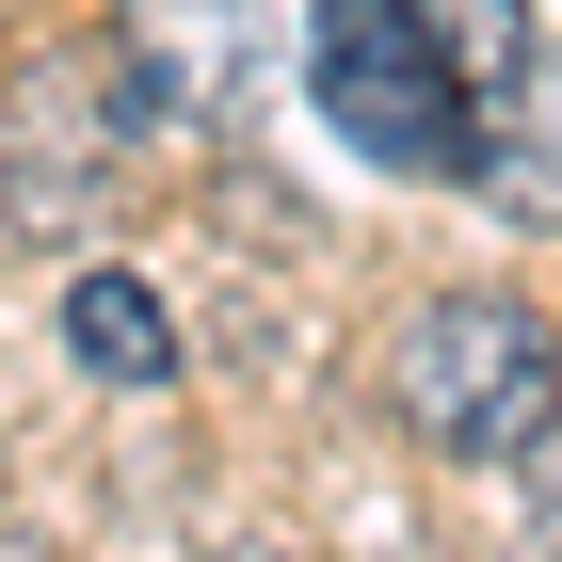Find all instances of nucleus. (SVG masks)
Segmentation results:
<instances>
[{
	"label": "nucleus",
	"instance_id": "f257e3e1",
	"mask_svg": "<svg viewBox=\"0 0 562 562\" xmlns=\"http://www.w3.org/2000/svg\"><path fill=\"white\" fill-rule=\"evenodd\" d=\"M386 418L450 467H515L562 418V338L530 290H434L386 322Z\"/></svg>",
	"mask_w": 562,
	"mask_h": 562
},
{
	"label": "nucleus",
	"instance_id": "423d86ee",
	"mask_svg": "<svg viewBox=\"0 0 562 562\" xmlns=\"http://www.w3.org/2000/svg\"><path fill=\"white\" fill-rule=\"evenodd\" d=\"M65 353L97 386H177V322L145 273H65Z\"/></svg>",
	"mask_w": 562,
	"mask_h": 562
},
{
	"label": "nucleus",
	"instance_id": "7ed1b4c3",
	"mask_svg": "<svg viewBox=\"0 0 562 562\" xmlns=\"http://www.w3.org/2000/svg\"><path fill=\"white\" fill-rule=\"evenodd\" d=\"M130 130H145V97L113 65V33L97 48H33L16 97H0V210L33 225V241H81L113 210V177H130Z\"/></svg>",
	"mask_w": 562,
	"mask_h": 562
},
{
	"label": "nucleus",
	"instance_id": "0eeeda50",
	"mask_svg": "<svg viewBox=\"0 0 562 562\" xmlns=\"http://www.w3.org/2000/svg\"><path fill=\"white\" fill-rule=\"evenodd\" d=\"M482 193H515V210H562V48H547V81H530V113H515V145L482 161Z\"/></svg>",
	"mask_w": 562,
	"mask_h": 562
},
{
	"label": "nucleus",
	"instance_id": "20e7f679",
	"mask_svg": "<svg viewBox=\"0 0 562 562\" xmlns=\"http://www.w3.org/2000/svg\"><path fill=\"white\" fill-rule=\"evenodd\" d=\"M258 48H273V0H113V65H130L145 130H241L258 97Z\"/></svg>",
	"mask_w": 562,
	"mask_h": 562
},
{
	"label": "nucleus",
	"instance_id": "f03ea898",
	"mask_svg": "<svg viewBox=\"0 0 562 562\" xmlns=\"http://www.w3.org/2000/svg\"><path fill=\"white\" fill-rule=\"evenodd\" d=\"M305 81H322V113H338V145L386 161V177H482L498 161V130H482L467 97H450V65H434L418 0H322Z\"/></svg>",
	"mask_w": 562,
	"mask_h": 562
},
{
	"label": "nucleus",
	"instance_id": "6e6552de",
	"mask_svg": "<svg viewBox=\"0 0 562 562\" xmlns=\"http://www.w3.org/2000/svg\"><path fill=\"white\" fill-rule=\"evenodd\" d=\"M515 530H530V562H562V418L515 450Z\"/></svg>",
	"mask_w": 562,
	"mask_h": 562
},
{
	"label": "nucleus",
	"instance_id": "39448f33",
	"mask_svg": "<svg viewBox=\"0 0 562 562\" xmlns=\"http://www.w3.org/2000/svg\"><path fill=\"white\" fill-rule=\"evenodd\" d=\"M434 65H450V97H467L482 130H515L530 81H547V33H530V0H418Z\"/></svg>",
	"mask_w": 562,
	"mask_h": 562
}]
</instances>
